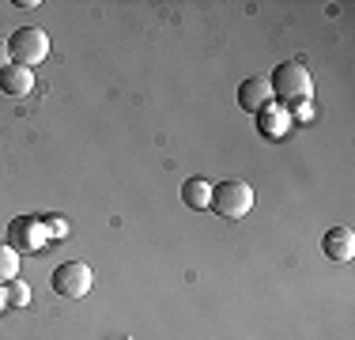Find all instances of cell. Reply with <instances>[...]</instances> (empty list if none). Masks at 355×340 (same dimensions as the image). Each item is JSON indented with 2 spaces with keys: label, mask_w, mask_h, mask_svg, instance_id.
<instances>
[{
  "label": "cell",
  "mask_w": 355,
  "mask_h": 340,
  "mask_svg": "<svg viewBox=\"0 0 355 340\" xmlns=\"http://www.w3.org/2000/svg\"><path fill=\"white\" fill-rule=\"evenodd\" d=\"M268 83H272V95L280 102H287V106H306V102L314 99V76H310V68L299 65V61H284Z\"/></svg>",
  "instance_id": "obj_1"
},
{
  "label": "cell",
  "mask_w": 355,
  "mask_h": 340,
  "mask_svg": "<svg viewBox=\"0 0 355 340\" xmlns=\"http://www.w3.org/2000/svg\"><path fill=\"white\" fill-rule=\"evenodd\" d=\"M8 53H12V65L23 68H35L49 57V34L38 27H23L8 38Z\"/></svg>",
  "instance_id": "obj_2"
},
{
  "label": "cell",
  "mask_w": 355,
  "mask_h": 340,
  "mask_svg": "<svg viewBox=\"0 0 355 340\" xmlns=\"http://www.w3.org/2000/svg\"><path fill=\"white\" fill-rule=\"evenodd\" d=\"M212 208L223 219H242L253 208V189L246 182H219L212 185Z\"/></svg>",
  "instance_id": "obj_3"
},
{
  "label": "cell",
  "mask_w": 355,
  "mask_h": 340,
  "mask_svg": "<svg viewBox=\"0 0 355 340\" xmlns=\"http://www.w3.org/2000/svg\"><path fill=\"white\" fill-rule=\"evenodd\" d=\"M91 284H95V272H91V265H83V261H64L53 272V291L64 295V299H83L91 291Z\"/></svg>",
  "instance_id": "obj_4"
},
{
  "label": "cell",
  "mask_w": 355,
  "mask_h": 340,
  "mask_svg": "<svg viewBox=\"0 0 355 340\" xmlns=\"http://www.w3.org/2000/svg\"><path fill=\"white\" fill-rule=\"evenodd\" d=\"M8 246L15 253H38L46 246V231H42V219H31V216H15L8 223Z\"/></svg>",
  "instance_id": "obj_5"
},
{
  "label": "cell",
  "mask_w": 355,
  "mask_h": 340,
  "mask_svg": "<svg viewBox=\"0 0 355 340\" xmlns=\"http://www.w3.org/2000/svg\"><path fill=\"white\" fill-rule=\"evenodd\" d=\"M239 106L250 110V114H261L265 106H272V83H268V76H250V80L239 83Z\"/></svg>",
  "instance_id": "obj_6"
},
{
  "label": "cell",
  "mask_w": 355,
  "mask_h": 340,
  "mask_svg": "<svg viewBox=\"0 0 355 340\" xmlns=\"http://www.w3.org/2000/svg\"><path fill=\"white\" fill-rule=\"evenodd\" d=\"M321 250H325L329 261H352L355 257V235L348 227H333V231H325V238H321Z\"/></svg>",
  "instance_id": "obj_7"
},
{
  "label": "cell",
  "mask_w": 355,
  "mask_h": 340,
  "mask_svg": "<svg viewBox=\"0 0 355 340\" xmlns=\"http://www.w3.org/2000/svg\"><path fill=\"white\" fill-rule=\"evenodd\" d=\"M31 87H35V72H31V68H23V65L0 68V91H4V95L23 99V95H31Z\"/></svg>",
  "instance_id": "obj_8"
},
{
  "label": "cell",
  "mask_w": 355,
  "mask_h": 340,
  "mask_svg": "<svg viewBox=\"0 0 355 340\" xmlns=\"http://www.w3.org/2000/svg\"><path fill=\"white\" fill-rule=\"evenodd\" d=\"M257 117H261L257 129H261L265 140H280V136H287V129H291V117H287L284 110H276V106H265Z\"/></svg>",
  "instance_id": "obj_9"
},
{
  "label": "cell",
  "mask_w": 355,
  "mask_h": 340,
  "mask_svg": "<svg viewBox=\"0 0 355 340\" xmlns=\"http://www.w3.org/2000/svg\"><path fill=\"white\" fill-rule=\"evenodd\" d=\"M182 201L189 204L193 212L212 208V182H205V178H189V182H182Z\"/></svg>",
  "instance_id": "obj_10"
},
{
  "label": "cell",
  "mask_w": 355,
  "mask_h": 340,
  "mask_svg": "<svg viewBox=\"0 0 355 340\" xmlns=\"http://www.w3.org/2000/svg\"><path fill=\"white\" fill-rule=\"evenodd\" d=\"M15 276H19V253L8 242H0V284H8V280H15Z\"/></svg>",
  "instance_id": "obj_11"
},
{
  "label": "cell",
  "mask_w": 355,
  "mask_h": 340,
  "mask_svg": "<svg viewBox=\"0 0 355 340\" xmlns=\"http://www.w3.org/2000/svg\"><path fill=\"white\" fill-rule=\"evenodd\" d=\"M4 291H8V306H12V310H23V306L31 303V287L23 284V280H8Z\"/></svg>",
  "instance_id": "obj_12"
},
{
  "label": "cell",
  "mask_w": 355,
  "mask_h": 340,
  "mask_svg": "<svg viewBox=\"0 0 355 340\" xmlns=\"http://www.w3.org/2000/svg\"><path fill=\"white\" fill-rule=\"evenodd\" d=\"M42 231H46V238H64L69 223H64V216H42Z\"/></svg>",
  "instance_id": "obj_13"
},
{
  "label": "cell",
  "mask_w": 355,
  "mask_h": 340,
  "mask_svg": "<svg viewBox=\"0 0 355 340\" xmlns=\"http://www.w3.org/2000/svg\"><path fill=\"white\" fill-rule=\"evenodd\" d=\"M12 65V53H8V42H0V68Z\"/></svg>",
  "instance_id": "obj_14"
},
{
  "label": "cell",
  "mask_w": 355,
  "mask_h": 340,
  "mask_svg": "<svg viewBox=\"0 0 355 340\" xmlns=\"http://www.w3.org/2000/svg\"><path fill=\"white\" fill-rule=\"evenodd\" d=\"M8 310V291H4V284H0V314Z\"/></svg>",
  "instance_id": "obj_15"
}]
</instances>
